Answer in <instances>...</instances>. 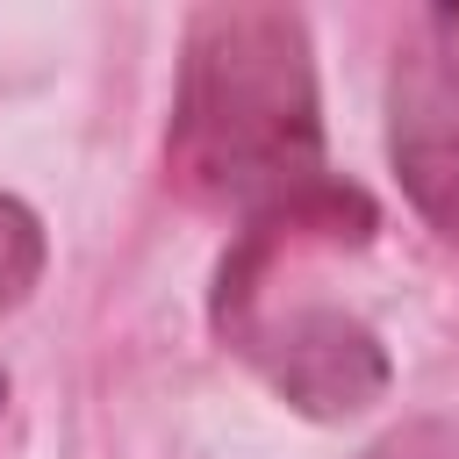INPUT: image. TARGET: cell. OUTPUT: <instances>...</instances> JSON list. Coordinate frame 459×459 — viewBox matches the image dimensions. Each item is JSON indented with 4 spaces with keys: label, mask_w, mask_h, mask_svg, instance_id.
Masks as SVG:
<instances>
[{
    "label": "cell",
    "mask_w": 459,
    "mask_h": 459,
    "mask_svg": "<svg viewBox=\"0 0 459 459\" xmlns=\"http://www.w3.org/2000/svg\"><path fill=\"white\" fill-rule=\"evenodd\" d=\"M165 172L186 201L244 222H316L373 237V201L323 165L316 50L294 7L222 0L186 14L179 86L165 122Z\"/></svg>",
    "instance_id": "1"
},
{
    "label": "cell",
    "mask_w": 459,
    "mask_h": 459,
    "mask_svg": "<svg viewBox=\"0 0 459 459\" xmlns=\"http://www.w3.org/2000/svg\"><path fill=\"white\" fill-rule=\"evenodd\" d=\"M294 251H308L301 230H287V222H244L237 244L215 265L208 323H215V337L287 409H301L316 423L366 416L387 394V380H394L387 344H380V330L359 308L301 287L294 280Z\"/></svg>",
    "instance_id": "2"
},
{
    "label": "cell",
    "mask_w": 459,
    "mask_h": 459,
    "mask_svg": "<svg viewBox=\"0 0 459 459\" xmlns=\"http://www.w3.org/2000/svg\"><path fill=\"white\" fill-rule=\"evenodd\" d=\"M387 158L409 208L459 244V7H423L387 65Z\"/></svg>",
    "instance_id": "3"
},
{
    "label": "cell",
    "mask_w": 459,
    "mask_h": 459,
    "mask_svg": "<svg viewBox=\"0 0 459 459\" xmlns=\"http://www.w3.org/2000/svg\"><path fill=\"white\" fill-rule=\"evenodd\" d=\"M50 265V237H43V215L22 201V194H0V323L36 294Z\"/></svg>",
    "instance_id": "4"
},
{
    "label": "cell",
    "mask_w": 459,
    "mask_h": 459,
    "mask_svg": "<svg viewBox=\"0 0 459 459\" xmlns=\"http://www.w3.org/2000/svg\"><path fill=\"white\" fill-rule=\"evenodd\" d=\"M0 402H7V373H0Z\"/></svg>",
    "instance_id": "5"
}]
</instances>
